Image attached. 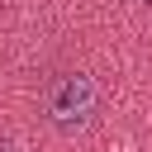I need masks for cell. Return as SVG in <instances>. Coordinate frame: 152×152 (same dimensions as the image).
<instances>
[{
    "label": "cell",
    "mask_w": 152,
    "mask_h": 152,
    "mask_svg": "<svg viewBox=\"0 0 152 152\" xmlns=\"http://www.w3.org/2000/svg\"><path fill=\"white\" fill-rule=\"evenodd\" d=\"M0 152H10V147H0Z\"/></svg>",
    "instance_id": "2"
},
{
    "label": "cell",
    "mask_w": 152,
    "mask_h": 152,
    "mask_svg": "<svg viewBox=\"0 0 152 152\" xmlns=\"http://www.w3.org/2000/svg\"><path fill=\"white\" fill-rule=\"evenodd\" d=\"M43 109H48V124H52L57 133L86 128L90 114H95V81H90L86 71H62V76H52L48 90H43Z\"/></svg>",
    "instance_id": "1"
}]
</instances>
